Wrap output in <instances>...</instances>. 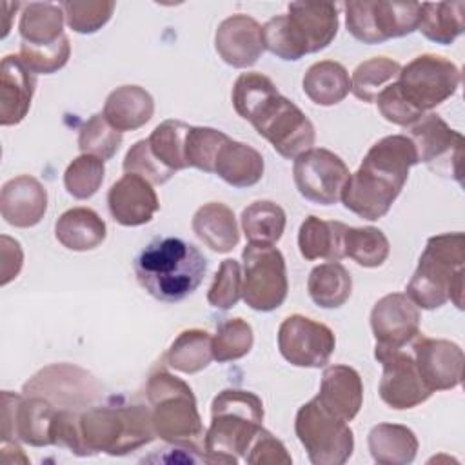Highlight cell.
I'll use <instances>...</instances> for the list:
<instances>
[{"label": "cell", "instance_id": "obj_23", "mask_svg": "<svg viewBox=\"0 0 465 465\" xmlns=\"http://www.w3.org/2000/svg\"><path fill=\"white\" fill-rule=\"evenodd\" d=\"M36 74L18 54H7L0 65V124L4 127L20 124L31 107Z\"/></svg>", "mask_w": 465, "mask_h": 465}, {"label": "cell", "instance_id": "obj_5", "mask_svg": "<svg viewBox=\"0 0 465 465\" xmlns=\"http://www.w3.org/2000/svg\"><path fill=\"white\" fill-rule=\"evenodd\" d=\"M145 396L151 405L153 429L160 440L203 452L200 441H203L205 432L196 398L182 378L167 371H156L147 380Z\"/></svg>", "mask_w": 465, "mask_h": 465}, {"label": "cell", "instance_id": "obj_6", "mask_svg": "<svg viewBox=\"0 0 465 465\" xmlns=\"http://www.w3.org/2000/svg\"><path fill=\"white\" fill-rule=\"evenodd\" d=\"M80 434L87 454L125 456L151 443L156 434L151 409L143 405H94L80 411Z\"/></svg>", "mask_w": 465, "mask_h": 465}, {"label": "cell", "instance_id": "obj_39", "mask_svg": "<svg viewBox=\"0 0 465 465\" xmlns=\"http://www.w3.org/2000/svg\"><path fill=\"white\" fill-rule=\"evenodd\" d=\"M345 256L352 258L358 265L374 269L385 263L391 252V245L383 231L378 227H349L343 236Z\"/></svg>", "mask_w": 465, "mask_h": 465}, {"label": "cell", "instance_id": "obj_53", "mask_svg": "<svg viewBox=\"0 0 465 465\" xmlns=\"http://www.w3.org/2000/svg\"><path fill=\"white\" fill-rule=\"evenodd\" d=\"M243 460L252 465H289V463H292V458L287 452L285 445L265 429H262L256 434V438L252 440L251 447L247 449Z\"/></svg>", "mask_w": 465, "mask_h": 465}, {"label": "cell", "instance_id": "obj_42", "mask_svg": "<svg viewBox=\"0 0 465 465\" xmlns=\"http://www.w3.org/2000/svg\"><path fill=\"white\" fill-rule=\"evenodd\" d=\"M276 93L278 87L269 76L256 71L242 73L232 85V107L243 120L249 122L256 109Z\"/></svg>", "mask_w": 465, "mask_h": 465}, {"label": "cell", "instance_id": "obj_33", "mask_svg": "<svg viewBox=\"0 0 465 465\" xmlns=\"http://www.w3.org/2000/svg\"><path fill=\"white\" fill-rule=\"evenodd\" d=\"M307 291L318 307L338 309L351 298V272L340 262L320 263L309 274Z\"/></svg>", "mask_w": 465, "mask_h": 465}, {"label": "cell", "instance_id": "obj_7", "mask_svg": "<svg viewBox=\"0 0 465 465\" xmlns=\"http://www.w3.org/2000/svg\"><path fill=\"white\" fill-rule=\"evenodd\" d=\"M294 430L314 465H343L352 456V429L347 421L325 411L316 398L298 409Z\"/></svg>", "mask_w": 465, "mask_h": 465}, {"label": "cell", "instance_id": "obj_51", "mask_svg": "<svg viewBox=\"0 0 465 465\" xmlns=\"http://www.w3.org/2000/svg\"><path fill=\"white\" fill-rule=\"evenodd\" d=\"M378 105V111L380 114L391 122V124H396V125H401V127H409L411 124H414L420 116H423L425 113L418 111L414 105L409 104V100L401 94L398 84H391L387 85L378 96H376V102Z\"/></svg>", "mask_w": 465, "mask_h": 465}, {"label": "cell", "instance_id": "obj_31", "mask_svg": "<svg viewBox=\"0 0 465 465\" xmlns=\"http://www.w3.org/2000/svg\"><path fill=\"white\" fill-rule=\"evenodd\" d=\"M302 87L311 102L331 107L340 104L349 94L351 76L340 62L320 60L305 71Z\"/></svg>", "mask_w": 465, "mask_h": 465}, {"label": "cell", "instance_id": "obj_41", "mask_svg": "<svg viewBox=\"0 0 465 465\" xmlns=\"http://www.w3.org/2000/svg\"><path fill=\"white\" fill-rule=\"evenodd\" d=\"M252 343V327L243 318H227L218 325L213 336V356L218 363L234 361L247 356Z\"/></svg>", "mask_w": 465, "mask_h": 465}, {"label": "cell", "instance_id": "obj_40", "mask_svg": "<svg viewBox=\"0 0 465 465\" xmlns=\"http://www.w3.org/2000/svg\"><path fill=\"white\" fill-rule=\"evenodd\" d=\"M372 15L381 42L407 36L418 31L421 4L414 2H372Z\"/></svg>", "mask_w": 465, "mask_h": 465}, {"label": "cell", "instance_id": "obj_22", "mask_svg": "<svg viewBox=\"0 0 465 465\" xmlns=\"http://www.w3.org/2000/svg\"><path fill=\"white\" fill-rule=\"evenodd\" d=\"M47 211V191L31 174H20L7 180L0 191L2 218L18 229L35 227Z\"/></svg>", "mask_w": 465, "mask_h": 465}, {"label": "cell", "instance_id": "obj_18", "mask_svg": "<svg viewBox=\"0 0 465 465\" xmlns=\"http://www.w3.org/2000/svg\"><path fill=\"white\" fill-rule=\"evenodd\" d=\"M371 329L376 345L401 349L420 336V311L403 292L385 294L371 311Z\"/></svg>", "mask_w": 465, "mask_h": 465}, {"label": "cell", "instance_id": "obj_20", "mask_svg": "<svg viewBox=\"0 0 465 465\" xmlns=\"http://www.w3.org/2000/svg\"><path fill=\"white\" fill-rule=\"evenodd\" d=\"M214 49L227 65L236 69L251 67L265 51L262 25L249 15L227 16L214 33Z\"/></svg>", "mask_w": 465, "mask_h": 465}, {"label": "cell", "instance_id": "obj_21", "mask_svg": "<svg viewBox=\"0 0 465 465\" xmlns=\"http://www.w3.org/2000/svg\"><path fill=\"white\" fill-rule=\"evenodd\" d=\"M107 207L113 220L124 227H138L149 223L160 202L153 183L138 174L125 173L107 193Z\"/></svg>", "mask_w": 465, "mask_h": 465}, {"label": "cell", "instance_id": "obj_52", "mask_svg": "<svg viewBox=\"0 0 465 465\" xmlns=\"http://www.w3.org/2000/svg\"><path fill=\"white\" fill-rule=\"evenodd\" d=\"M345 25L347 31L363 44H381L378 35L374 15H372V2H347L345 5Z\"/></svg>", "mask_w": 465, "mask_h": 465}, {"label": "cell", "instance_id": "obj_10", "mask_svg": "<svg viewBox=\"0 0 465 465\" xmlns=\"http://www.w3.org/2000/svg\"><path fill=\"white\" fill-rule=\"evenodd\" d=\"M460 67L440 54L425 53L401 65L396 80L401 94L421 113L441 105L460 87Z\"/></svg>", "mask_w": 465, "mask_h": 465}, {"label": "cell", "instance_id": "obj_15", "mask_svg": "<svg viewBox=\"0 0 465 465\" xmlns=\"http://www.w3.org/2000/svg\"><path fill=\"white\" fill-rule=\"evenodd\" d=\"M280 354L294 367H325L336 349L334 332L303 314L287 316L278 329Z\"/></svg>", "mask_w": 465, "mask_h": 465}, {"label": "cell", "instance_id": "obj_28", "mask_svg": "<svg viewBox=\"0 0 465 465\" xmlns=\"http://www.w3.org/2000/svg\"><path fill=\"white\" fill-rule=\"evenodd\" d=\"M263 171V156L252 145L232 138L222 145L214 162V174L238 189L256 185L262 180Z\"/></svg>", "mask_w": 465, "mask_h": 465}, {"label": "cell", "instance_id": "obj_54", "mask_svg": "<svg viewBox=\"0 0 465 465\" xmlns=\"http://www.w3.org/2000/svg\"><path fill=\"white\" fill-rule=\"evenodd\" d=\"M0 252H2V263H0V283L7 285L11 280H15L22 269L24 263V251L16 240H13L7 234H2L0 238Z\"/></svg>", "mask_w": 465, "mask_h": 465}, {"label": "cell", "instance_id": "obj_30", "mask_svg": "<svg viewBox=\"0 0 465 465\" xmlns=\"http://www.w3.org/2000/svg\"><path fill=\"white\" fill-rule=\"evenodd\" d=\"M371 456L380 465H409L418 454V438L400 423H378L367 436Z\"/></svg>", "mask_w": 465, "mask_h": 465}, {"label": "cell", "instance_id": "obj_26", "mask_svg": "<svg viewBox=\"0 0 465 465\" xmlns=\"http://www.w3.org/2000/svg\"><path fill=\"white\" fill-rule=\"evenodd\" d=\"M102 114L120 133L143 127L154 114V100L140 85H120L105 98Z\"/></svg>", "mask_w": 465, "mask_h": 465}, {"label": "cell", "instance_id": "obj_29", "mask_svg": "<svg viewBox=\"0 0 465 465\" xmlns=\"http://www.w3.org/2000/svg\"><path fill=\"white\" fill-rule=\"evenodd\" d=\"M56 240L69 251H93L107 236L105 222L89 207H73L62 213L54 223Z\"/></svg>", "mask_w": 465, "mask_h": 465}, {"label": "cell", "instance_id": "obj_17", "mask_svg": "<svg viewBox=\"0 0 465 465\" xmlns=\"http://www.w3.org/2000/svg\"><path fill=\"white\" fill-rule=\"evenodd\" d=\"M412 358L430 392L456 389L463 380V351L450 340L421 336L412 345Z\"/></svg>", "mask_w": 465, "mask_h": 465}, {"label": "cell", "instance_id": "obj_38", "mask_svg": "<svg viewBox=\"0 0 465 465\" xmlns=\"http://www.w3.org/2000/svg\"><path fill=\"white\" fill-rule=\"evenodd\" d=\"M189 124L182 120H165L158 124L149 134L147 142L156 160L173 173L187 169L185 163V136Z\"/></svg>", "mask_w": 465, "mask_h": 465}, {"label": "cell", "instance_id": "obj_47", "mask_svg": "<svg viewBox=\"0 0 465 465\" xmlns=\"http://www.w3.org/2000/svg\"><path fill=\"white\" fill-rule=\"evenodd\" d=\"M18 56L35 74H53L67 64L71 56V44L65 35L49 45H31L22 42Z\"/></svg>", "mask_w": 465, "mask_h": 465}, {"label": "cell", "instance_id": "obj_14", "mask_svg": "<svg viewBox=\"0 0 465 465\" xmlns=\"http://www.w3.org/2000/svg\"><path fill=\"white\" fill-rule=\"evenodd\" d=\"M374 358L381 363V378L378 385L380 398L385 405L396 411L414 409L427 401L432 392L421 380L416 361L411 352L376 345Z\"/></svg>", "mask_w": 465, "mask_h": 465}, {"label": "cell", "instance_id": "obj_13", "mask_svg": "<svg viewBox=\"0 0 465 465\" xmlns=\"http://www.w3.org/2000/svg\"><path fill=\"white\" fill-rule=\"evenodd\" d=\"M414 143L418 160L427 163L440 174H449L461 180V149L463 136L450 129L449 124L436 113H425L407 127V134Z\"/></svg>", "mask_w": 465, "mask_h": 465}, {"label": "cell", "instance_id": "obj_34", "mask_svg": "<svg viewBox=\"0 0 465 465\" xmlns=\"http://www.w3.org/2000/svg\"><path fill=\"white\" fill-rule=\"evenodd\" d=\"M463 13V2H425L418 31L430 42L449 45L465 31Z\"/></svg>", "mask_w": 465, "mask_h": 465}, {"label": "cell", "instance_id": "obj_55", "mask_svg": "<svg viewBox=\"0 0 465 465\" xmlns=\"http://www.w3.org/2000/svg\"><path fill=\"white\" fill-rule=\"evenodd\" d=\"M16 4L18 2H15V4H9V2H2V9H4V15H5V24H4V33H2V38H5L7 36V33H9V29H11V13L9 11H13L15 7H16Z\"/></svg>", "mask_w": 465, "mask_h": 465}, {"label": "cell", "instance_id": "obj_2", "mask_svg": "<svg viewBox=\"0 0 465 465\" xmlns=\"http://www.w3.org/2000/svg\"><path fill=\"white\" fill-rule=\"evenodd\" d=\"M207 272V258L182 238L158 236L134 260V274L142 289L167 303L193 294Z\"/></svg>", "mask_w": 465, "mask_h": 465}, {"label": "cell", "instance_id": "obj_46", "mask_svg": "<svg viewBox=\"0 0 465 465\" xmlns=\"http://www.w3.org/2000/svg\"><path fill=\"white\" fill-rule=\"evenodd\" d=\"M65 24L80 35H93L100 31L113 16L114 2L105 0H67L60 4Z\"/></svg>", "mask_w": 465, "mask_h": 465}, {"label": "cell", "instance_id": "obj_24", "mask_svg": "<svg viewBox=\"0 0 465 465\" xmlns=\"http://www.w3.org/2000/svg\"><path fill=\"white\" fill-rule=\"evenodd\" d=\"M316 401L343 421H352L363 403V383L356 369L329 365L322 374Z\"/></svg>", "mask_w": 465, "mask_h": 465}, {"label": "cell", "instance_id": "obj_4", "mask_svg": "<svg viewBox=\"0 0 465 465\" xmlns=\"http://www.w3.org/2000/svg\"><path fill=\"white\" fill-rule=\"evenodd\" d=\"M262 398L243 389H223L211 403V425L203 434L207 463H236L245 458L263 429Z\"/></svg>", "mask_w": 465, "mask_h": 465}, {"label": "cell", "instance_id": "obj_25", "mask_svg": "<svg viewBox=\"0 0 465 465\" xmlns=\"http://www.w3.org/2000/svg\"><path fill=\"white\" fill-rule=\"evenodd\" d=\"M193 232L213 252H231L240 242V231L231 207L222 202H209L196 209L193 222Z\"/></svg>", "mask_w": 465, "mask_h": 465}, {"label": "cell", "instance_id": "obj_43", "mask_svg": "<svg viewBox=\"0 0 465 465\" xmlns=\"http://www.w3.org/2000/svg\"><path fill=\"white\" fill-rule=\"evenodd\" d=\"M122 145V133L116 131L104 114L96 113L84 122L78 133V149L82 154H93L100 160H111Z\"/></svg>", "mask_w": 465, "mask_h": 465}, {"label": "cell", "instance_id": "obj_11", "mask_svg": "<svg viewBox=\"0 0 465 465\" xmlns=\"http://www.w3.org/2000/svg\"><path fill=\"white\" fill-rule=\"evenodd\" d=\"M22 392L25 396H42L56 409L84 411L100 398L102 387L96 378L82 367L53 363L29 378Z\"/></svg>", "mask_w": 465, "mask_h": 465}, {"label": "cell", "instance_id": "obj_35", "mask_svg": "<svg viewBox=\"0 0 465 465\" xmlns=\"http://www.w3.org/2000/svg\"><path fill=\"white\" fill-rule=\"evenodd\" d=\"M213 360V336L202 329L182 331L165 354L167 365L183 374L200 372Z\"/></svg>", "mask_w": 465, "mask_h": 465}, {"label": "cell", "instance_id": "obj_37", "mask_svg": "<svg viewBox=\"0 0 465 465\" xmlns=\"http://www.w3.org/2000/svg\"><path fill=\"white\" fill-rule=\"evenodd\" d=\"M401 64L387 56H372L356 65L351 76L352 94L365 102L374 104L376 96L400 76Z\"/></svg>", "mask_w": 465, "mask_h": 465}, {"label": "cell", "instance_id": "obj_3", "mask_svg": "<svg viewBox=\"0 0 465 465\" xmlns=\"http://www.w3.org/2000/svg\"><path fill=\"white\" fill-rule=\"evenodd\" d=\"M465 236L443 232L430 236L420 256L418 267L407 283V296L418 309H438L452 302L463 309Z\"/></svg>", "mask_w": 465, "mask_h": 465}, {"label": "cell", "instance_id": "obj_12", "mask_svg": "<svg viewBox=\"0 0 465 465\" xmlns=\"http://www.w3.org/2000/svg\"><path fill=\"white\" fill-rule=\"evenodd\" d=\"M349 167L329 149L312 147L294 158L292 178L298 193L318 205L340 202L349 180Z\"/></svg>", "mask_w": 465, "mask_h": 465}, {"label": "cell", "instance_id": "obj_27", "mask_svg": "<svg viewBox=\"0 0 465 465\" xmlns=\"http://www.w3.org/2000/svg\"><path fill=\"white\" fill-rule=\"evenodd\" d=\"M347 225L336 220H322L314 214L307 216L298 231V249L300 254L312 260H329L340 262L345 258V236Z\"/></svg>", "mask_w": 465, "mask_h": 465}, {"label": "cell", "instance_id": "obj_9", "mask_svg": "<svg viewBox=\"0 0 465 465\" xmlns=\"http://www.w3.org/2000/svg\"><path fill=\"white\" fill-rule=\"evenodd\" d=\"M242 298L260 312L278 309L289 291L287 265L282 251L274 245L247 243L242 251Z\"/></svg>", "mask_w": 465, "mask_h": 465}, {"label": "cell", "instance_id": "obj_32", "mask_svg": "<svg viewBox=\"0 0 465 465\" xmlns=\"http://www.w3.org/2000/svg\"><path fill=\"white\" fill-rule=\"evenodd\" d=\"M64 9L53 2H29L22 5L18 33L22 42L31 45H49L64 36Z\"/></svg>", "mask_w": 465, "mask_h": 465}, {"label": "cell", "instance_id": "obj_45", "mask_svg": "<svg viewBox=\"0 0 465 465\" xmlns=\"http://www.w3.org/2000/svg\"><path fill=\"white\" fill-rule=\"evenodd\" d=\"M104 174V160L93 154H80L67 165L64 173L65 191L76 200H87L98 193Z\"/></svg>", "mask_w": 465, "mask_h": 465}, {"label": "cell", "instance_id": "obj_50", "mask_svg": "<svg viewBox=\"0 0 465 465\" xmlns=\"http://www.w3.org/2000/svg\"><path fill=\"white\" fill-rule=\"evenodd\" d=\"M262 36H263L265 49L271 51L272 54H276L282 60L296 62L302 56H305L303 51L300 49V45L294 40V35L289 27V22H287L285 15H278V16L269 18L262 25Z\"/></svg>", "mask_w": 465, "mask_h": 465}, {"label": "cell", "instance_id": "obj_8", "mask_svg": "<svg viewBox=\"0 0 465 465\" xmlns=\"http://www.w3.org/2000/svg\"><path fill=\"white\" fill-rule=\"evenodd\" d=\"M249 124L280 156L289 160L312 149L316 140V131L309 116L280 93L265 100L251 116Z\"/></svg>", "mask_w": 465, "mask_h": 465}, {"label": "cell", "instance_id": "obj_16", "mask_svg": "<svg viewBox=\"0 0 465 465\" xmlns=\"http://www.w3.org/2000/svg\"><path fill=\"white\" fill-rule=\"evenodd\" d=\"M2 441H24L33 447H47L56 407L42 396L2 392Z\"/></svg>", "mask_w": 465, "mask_h": 465}, {"label": "cell", "instance_id": "obj_49", "mask_svg": "<svg viewBox=\"0 0 465 465\" xmlns=\"http://www.w3.org/2000/svg\"><path fill=\"white\" fill-rule=\"evenodd\" d=\"M124 171L138 174L156 185L169 182L174 174L171 169H167L156 160V156L151 153L147 140H138L131 145L124 158Z\"/></svg>", "mask_w": 465, "mask_h": 465}, {"label": "cell", "instance_id": "obj_19", "mask_svg": "<svg viewBox=\"0 0 465 465\" xmlns=\"http://www.w3.org/2000/svg\"><path fill=\"white\" fill-rule=\"evenodd\" d=\"M287 22L303 54L325 49L338 33V5L332 2H291Z\"/></svg>", "mask_w": 465, "mask_h": 465}, {"label": "cell", "instance_id": "obj_36", "mask_svg": "<svg viewBox=\"0 0 465 465\" xmlns=\"http://www.w3.org/2000/svg\"><path fill=\"white\" fill-rule=\"evenodd\" d=\"M242 231L249 243L274 245L285 231V211L271 200H256L249 203L240 216Z\"/></svg>", "mask_w": 465, "mask_h": 465}, {"label": "cell", "instance_id": "obj_48", "mask_svg": "<svg viewBox=\"0 0 465 465\" xmlns=\"http://www.w3.org/2000/svg\"><path fill=\"white\" fill-rule=\"evenodd\" d=\"M242 298V267L236 260L227 258L220 263L207 292L209 305L227 311Z\"/></svg>", "mask_w": 465, "mask_h": 465}, {"label": "cell", "instance_id": "obj_44", "mask_svg": "<svg viewBox=\"0 0 465 465\" xmlns=\"http://www.w3.org/2000/svg\"><path fill=\"white\" fill-rule=\"evenodd\" d=\"M229 140L223 131L191 125L185 136V163L205 173H214V162L222 145Z\"/></svg>", "mask_w": 465, "mask_h": 465}, {"label": "cell", "instance_id": "obj_1", "mask_svg": "<svg viewBox=\"0 0 465 465\" xmlns=\"http://www.w3.org/2000/svg\"><path fill=\"white\" fill-rule=\"evenodd\" d=\"M420 163L414 143L405 134L378 140L363 156L341 193V203L356 216L374 222L383 218L400 196L411 167Z\"/></svg>", "mask_w": 465, "mask_h": 465}]
</instances>
